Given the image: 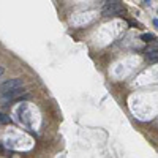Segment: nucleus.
<instances>
[{
    "label": "nucleus",
    "mask_w": 158,
    "mask_h": 158,
    "mask_svg": "<svg viewBox=\"0 0 158 158\" xmlns=\"http://www.w3.org/2000/svg\"><path fill=\"white\" fill-rule=\"evenodd\" d=\"M120 11H122L120 2H106V5H104V8H103V15L104 16H114Z\"/></svg>",
    "instance_id": "1"
},
{
    "label": "nucleus",
    "mask_w": 158,
    "mask_h": 158,
    "mask_svg": "<svg viewBox=\"0 0 158 158\" xmlns=\"http://www.w3.org/2000/svg\"><path fill=\"white\" fill-rule=\"evenodd\" d=\"M22 87V79L21 77H15V79H8V81H5L2 85H0V90L3 92H10V90H15V89H19Z\"/></svg>",
    "instance_id": "2"
},
{
    "label": "nucleus",
    "mask_w": 158,
    "mask_h": 158,
    "mask_svg": "<svg viewBox=\"0 0 158 158\" xmlns=\"http://www.w3.org/2000/svg\"><path fill=\"white\" fill-rule=\"evenodd\" d=\"M24 94V89L19 87V89H15V90H10V92H5L3 94V98L5 100H13V98H18Z\"/></svg>",
    "instance_id": "3"
},
{
    "label": "nucleus",
    "mask_w": 158,
    "mask_h": 158,
    "mask_svg": "<svg viewBox=\"0 0 158 158\" xmlns=\"http://www.w3.org/2000/svg\"><path fill=\"white\" fill-rule=\"evenodd\" d=\"M146 60L147 62H158V52H150V54H146Z\"/></svg>",
    "instance_id": "4"
},
{
    "label": "nucleus",
    "mask_w": 158,
    "mask_h": 158,
    "mask_svg": "<svg viewBox=\"0 0 158 158\" xmlns=\"http://www.w3.org/2000/svg\"><path fill=\"white\" fill-rule=\"evenodd\" d=\"M141 40L150 43V41H155V35H152V33H142V35H141Z\"/></svg>",
    "instance_id": "5"
},
{
    "label": "nucleus",
    "mask_w": 158,
    "mask_h": 158,
    "mask_svg": "<svg viewBox=\"0 0 158 158\" xmlns=\"http://www.w3.org/2000/svg\"><path fill=\"white\" fill-rule=\"evenodd\" d=\"M10 115H6V114H3V112H0V123H10Z\"/></svg>",
    "instance_id": "6"
},
{
    "label": "nucleus",
    "mask_w": 158,
    "mask_h": 158,
    "mask_svg": "<svg viewBox=\"0 0 158 158\" xmlns=\"http://www.w3.org/2000/svg\"><path fill=\"white\" fill-rule=\"evenodd\" d=\"M150 52H158V44H152L146 48V54H150Z\"/></svg>",
    "instance_id": "7"
},
{
    "label": "nucleus",
    "mask_w": 158,
    "mask_h": 158,
    "mask_svg": "<svg viewBox=\"0 0 158 158\" xmlns=\"http://www.w3.org/2000/svg\"><path fill=\"white\" fill-rule=\"evenodd\" d=\"M153 25H155V27L158 29V19H153Z\"/></svg>",
    "instance_id": "8"
},
{
    "label": "nucleus",
    "mask_w": 158,
    "mask_h": 158,
    "mask_svg": "<svg viewBox=\"0 0 158 158\" xmlns=\"http://www.w3.org/2000/svg\"><path fill=\"white\" fill-rule=\"evenodd\" d=\"M3 73H5V68H3V67H0V76H2Z\"/></svg>",
    "instance_id": "9"
}]
</instances>
